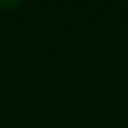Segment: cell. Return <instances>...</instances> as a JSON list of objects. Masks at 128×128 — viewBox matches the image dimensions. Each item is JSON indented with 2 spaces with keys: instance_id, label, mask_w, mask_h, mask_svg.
Here are the masks:
<instances>
[]
</instances>
